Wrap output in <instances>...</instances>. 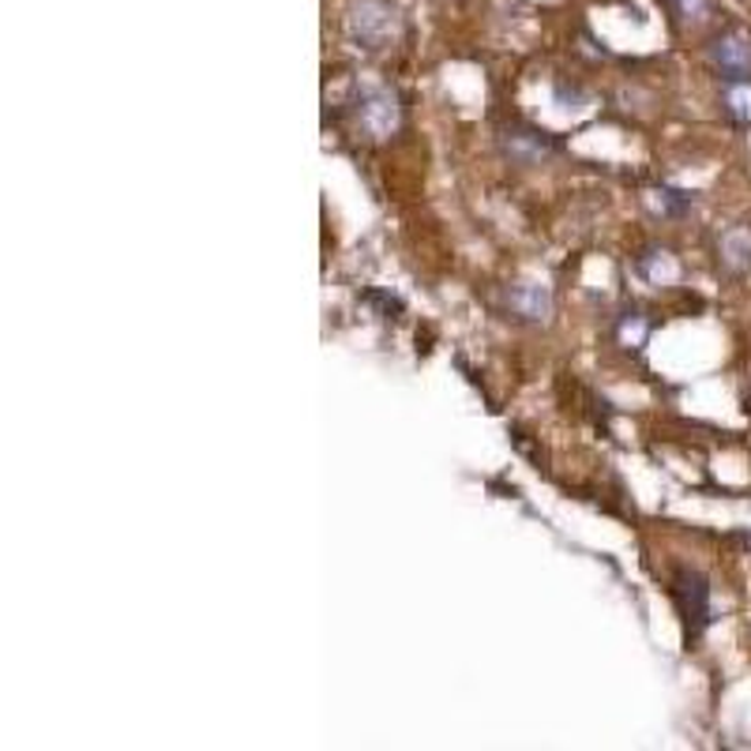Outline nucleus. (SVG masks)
Returning <instances> with one entry per match:
<instances>
[{"label":"nucleus","instance_id":"obj_1","mask_svg":"<svg viewBox=\"0 0 751 751\" xmlns=\"http://www.w3.org/2000/svg\"><path fill=\"white\" fill-rule=\"evenodd\" d=\"M394 31H399V16H394V8L383 4V0H361V4L353 8L350 34L358 46L380 49L388 38H394Z\"/></svg>","mask_w":751,"mask_h":751},{"label":"nucleus","instance_id":"obj_2","mask_svg":"<svg viewBox=\"0 0 751 751\" xmlns=\"http://www.w3.org/2000/svg\"><path fill=\"white\" fill-rule=\"evenodd\" d=\"M399 94L391 87H364L361 91V106H358V121L372 140H388L399 128Z\"/></svg>","mask_w":751,"mask_h":751},{"label":"nucleus","instance_id":"obj_3","mask_svg":"<svg viewBox=\"0 0 751 751\" xmlns=\"http://www.w3.org/2000/svg\"><path fill=\"white\" fill-rule=\"evenodd\" d=\"M500 151L515 166H541L549 154H557V140L549 132H541V128L511 124L500 132Z\"/></svg>","mask_w":751,"mask_h":751},{"label":"nucleus","instance_id":"obj_4","mask_svg":"<svg viewBox=\"0 0 751 751\" xmlns=\"http://www.w3.org/2000/svg\"><path fill=\"white\" fill-rule=\"evenodd\" d=\"M677 605L684 612L691 635H699L710 620V587L699 571H680L677 575Z\"/></svg>","mask_w":751,"mask_h":751},{"label":"nucleus","instance_id":"obj_5","mask_svg":"<svg viewBox=\"0 0 751 751\" xmlns=\"http://www.w3.org/2000/svg\"><path fill=\"white\" fill-rule=\"evenodd\" d=\"M710 61L729 83H748L751 79V42L740 34H721L710 42Z\"/></svg>","mask_w":751,"mask_h":751},{"label":"nucleus","instance_id":"obj_6","mask_svg":"<svg viewBox=\"0 0 751 751\" xmlns=\"http://www.w3.org/2000/svg\"><path fill=\"white\" fill-rule=\"evenodd\" d=\"M508 309L522 316V320H533V323H545L552 316V293L549 286H538V282H519L508 290Z\"/></svg>","mask_w":751,"mask_h":751},{"label":"nucleus","instance_id":"obj_7","mask_svg":"<svg viewBox=\"0 0 751 751\" xmlns=\"http://www.w3.org/2000/svg\"><path fill=\"white\" fill-rule=\"evenodd\" d=\"M721 263H725L729 271H737V274L751 271V230H744V226H733V230L721 237Z\"/></svg>","mask_w":751,"mask_h":751},{"label":"nucleus","instance_id":"obj_8","mask_svg":"<svg viewBox=\"0 0 751 751\" xmlns=\"http://www.w3.org/2000/svg\"><path fill=\"white\" fill-rule=\"evenodd\" d=\"M635 271L642 274L647 282H654V286H661V282H673L677 279V263H673V256H669L665 249H647L635 260Z\"/></svg>","mask_w":751,"mask_h":751},{"label":"nucleus","instance_id":"obj_9","mask_svg":"<svg viewBox=\"0 0 751 751\" xmlns=\"http://www.w3.org/2000/svg\"><path fill=\"white\" fill-rule=\"evenodd\" d=\"M647 203L654 207L661 219H684V214L691 211V196L677 192V188H658V192L647 196Z\"/></svg>","mask_w":751,"mask_h":751},{"label":"nucleus","instance_id":"obj_10","mask_svg":"<svg viewBox=\"0 0 751 751\" xmlns=\"http://www.w3.org/2000/svg\"><path fill=\"white\" fill-rule=\"evenodd\" d=\"M725 110H729V117H733V121L751 124V83H729Z\"/></svg>","mask_w":751,"mask_h":751},{"label":"nucleus","instance_id":"obj_11","mask_svg":"<svg viewBox=\"0 0 751 751\" xmlns=\"http://www.w3.org/2000/svg\"><path fill=\"white\" fill-rule=\"evenodd\" d=\"M617 334H620V342H624V346H642V339H647V320H642L639 312H628L624 320H620Z\"/></svg>","mask_w":751,"mask_h":751},{"label":"nucleus","instance_id":"obj_12","mask_svg":"<svg viewBox=\"0 0 751 751\" xmlns=\"http://www.w3.org/2000/svg\"><path fill=\"white\" fill-rule=\"evenodd\" d=\"M669 8L680 16V19H703L707 12V0H665Z\"/></svg>","mask_w":751,"mask_h":751}]
</instances>
